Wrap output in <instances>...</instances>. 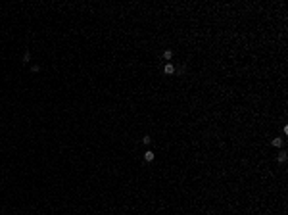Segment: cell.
Here are the masks:
<instances>
[{"label":"cell","mask_w":288,"mask_h":215,"mask_svg":"<svg viewBox=\"0 0 288 215\" xmlns=\"http://www.w3.org/2000/svg\"><path fill=\"white\" fill-rule=\"evenodd\" d=\"M163 58H165V60H171V58H173V52H171V50H165V52H163Z\"/></svg>","instance_id":"5"},{"label":"cell","mask_w":288,"mask_h":215,"mask_svg":"<svg viewBox=\"0 0 288 215\" xmlns=\"http://www.w3.org/2000/svg\"><path fill=\"white\" fill-rule=\"evenodd\" d=\"M271 144L279 148V146H282V138H273V140H271Z\"/></svg>","instance_id":"4"},{"label":"cell","mask_w":288,"mask_h":215,"mask_svg":"<svg viewBox=\"0 0 288 215\" xmlns=\"http://www.w3.org/2000/svg\"><path fill=\"white\" fill-rule=\"evenodd\" d=\"M163 73H165V75H173V73H175V67H173V63H165Z\"/></svg>","instance_id":"1"},{"label":"cell","mask_w":288,"mask_h":215,"mask_svg":"<svg viewBox=\"0 0 288 215\" xmlns=\"http://www.w3.org/2000/svg\"><path fill=\"white\" fill-rule=\"evenodd\" d=\"M277 160H279V163H284V161H286V152H284V150H282V152H279Z\"/></svg>","instance_id":"2"},{"label":"cell","mask_w":288,"mask_h":215,"mask_svg":"<svg viewBox=\"0 0 288 215\" xmlns=\"http://www.w3.org/2000/svg\"><path fill=\"white\" fill-rule=\"evenodd\" d=\"M144 161H154V152H150V150H148V152L144 154Z\"/></svg>","instance_id":"3"},{"label":"cell","mask_w":288,"mask_h":215,"mask_svg":"<svg viewBox=\"0 0 288 215\" xmlns=\"http://www.w3.org/2000/svg\"><path fill=\"white\" fill-rule=\"evenodd\" d=\"M150 140H152L150 136H144V138H142V142H144V144H150Z\"/></svg>","instance_id":"6"}]
</instances>
